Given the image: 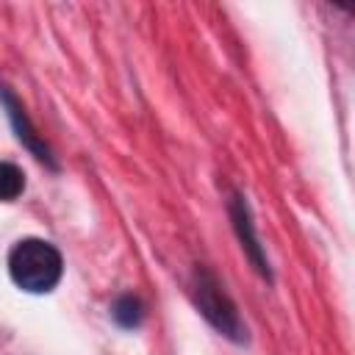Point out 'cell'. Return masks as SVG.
<instances>
[{
    "label": "cell",
    "mask_w": 355,
    "mask_h": 355,
    "mask_svg": "<svg viewBox=\"0 0 355 355\" xmlns=\"http://www.w3.org/2000/svg\"><path fill=\"white\" fill-rule=\"evenodd\" d=\"M25 191V175L17 164L0 161V202H11Z\"/></svg>",
    "instance_id": "8992f818"
},
{
    "label": "cell",
    "mask_w": 355,
    "mask_h": 355,
    "mask_svg": "<svg viewBox=\"0 0 355 355\" xmlns=\"http://www.w3.org/2000/svg\"><path fill=\"white\" fill-rule=\"evenodd\" d=\"M0 97H3V103H6V108H8V116H11V122H14V130H17V139L39 158V161H47V164H53V158H50V150H47V144H42V139H39V133L33 130V125H31V119H28V114H25V108L8 94V89L6 86H0Z\"/></svg>",
    "instance_id": "277c9868"
},
{
    "label": "cell",
    "mask_w": 355,
    "mask_h": 355,
    "mask_svg": "<svg viewBox=\"0 0 355 355\" xmlns=\"http://www.w3.org/2000/svg\"><path fill=\"white\" fill-rule=\"evenodd\" d=\"M111 316H114V322H116L119 327H125V330L139 327V324H141V319H144L141 300H139V297H133V294H122V297L114 302Z\"/></svg>",
    "instance_id": "5b68a950"
},
{
    "label": "cell",
    "mask_w": 355,
    "mask_h": 355,
    "mask_svg": "<svg viewBox=\"0 0 355 355\" xmlns=\"http://www.w3.org/2000/svg\"><path fill=\"white\" fill-rule=\"evenodd\" d=\"M11 280L31 294H47L58 286L64 275L61 252L44 239H22L8 252Z\"/></svg>",
    "instance_id": "6da1fadb"
},
{
    "label": "cell",
    "mask_w": 355,
    "mask_h": 355,
    "mask_svg": "<svg viewBox=\"0 0 355 355\" xmlns=\"http://www.w3.org/2000/svg\"><path fill=\"white\" fill-rule=\"evenodd\" d=\"M191 294H194V302H197L200 313H202L222 336H227L230 341H244V338H247L244 322H241V316H239L233 300L222 291L219 280H216L208 269H197V272H194Z\"/></svg>",
    "instance_id": "7a4b0ae2"
},
{
    "label": "cell",
    "mask_w": 355,
    "mask_h": 355,
    "mask_svg": "<svg viewBox=\"0 0 355 355\" xmlns=\"http://www.w3.org/2000/svg\"><path fill=\"white\" fill-rule=\"evenodd\" d=\"M230 216H233L236 233H239V239H241V247H247V255L252 258L255 269L269 277V263H266L263 250H261V244H258V236H255V227H252V216H250V205H247L244 197H233V202H230Z\"/></svg>",
    "instance_id": "3957f363"
}]
</instances>
